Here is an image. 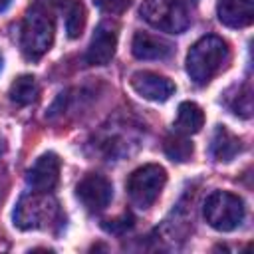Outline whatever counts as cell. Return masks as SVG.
I'll return each mask as SVG.
<instances>
[{"instance_id":"cell-8","label":"cell","mask_w":254,"mask_h":254,"mask_svg":"<svg viewBox=\"0 0 254 254\" xmlns=\"http://www.w3.org/2000/svg\"><path fill=\"white\" fill-rule=\"evenodd\" d=\"M75 196L79 198V202L89 212H99V210H103L111 202V198H113V187H111V183L103 175L89 173V175H85L77 183Z\"/></svg>"},{"instance_id":"cell-23","label":"cell","mask_w":254,"mask_h":254,"mask_svg":"<svg viewBox=\"0 0 254 254\" xmlns=\"http://www.w3.org/2000/svg\"><path fill=\"white\" fill-rule=\"evenodd\" d=\"M181 2H183V0H181Z\"/></svg>"},{"instance_id":"cell-17","label":"cell","mask_w":254,"mask_h":254,"mask_svg":"<svg viewBox=\"0 0 254 254\" xmlns=\"http://www.w3.org/2000/svg\"><path fill=\"white\" fill-rule=\"evenodd\" d=\"M163 149L167 153L169 159L177 161V163H185L192 157V143L187 139V135H181V133H175V135H169L165 137V143H163Z\"/></svg>"},{"instance_id":"cell-3","label":"cell","mask_w":254,"mask_h":254,"mask_svg":"<svg viewBox=\"0 0 254 254\" xmlns=\"http://www.w3.org/2000/svg\"><path fill=\"white\" fill-rule=\"evenodd\" d=\"M60 216L58 200L50 192L32 190L24 194L14 208V224L22 230H40L54 224Z\"/></svg>"},{"instance_id":"cell-6","label":"cell","mask_w":254,"mask_h":254,"mask_svg":"<svg viewBox=\"0 0 254 254\" xmlns=\"http://www.w3.org/2000/svg\"><path fill=\"white\" fill-rule=\"evenodd\" d=\"M167 183V171L161 165L149 163L135 169L127 179V194L139 208H149L161 194Z\"/></svg>"},{"instance_id":"cell-4","label":"cell","mask_w":254,"mask_h":254,"mask_svg":"<svg viewBox=\"0 0 254 254\" xmlns=\"http://www.w3.org/2000/svg\"><path fill=\"white\" fill-rule=\"evenodd\" d=\"M202 214H204V220L214 230L230 232L240 226V222L244 220L246 208L238 194H232L226 190H214L206 196Z\"/></svg>"},{"instance_id":"cell-1","label":"cell","mask_w":254,"mask_h":254,"mask_svg":"<svg viewBox=\"0 0 254 254\" xmlns=\"http://www.w3.org/2000/svg\"><path fill=\"white\" fill-rule=\"evenodd\" d=\"M230 62V48L218 36H204L192 44L187 56V73L198 85L208 83Z\"/></svg>"},{"instance_id":"cell-12","label":"cell","mask_w":254,"mask_h":254,"mask_svg":"<svg viewBox=\"0 0 254 254\" xmlns=\"http://www.w3.org/2000/svg\"><path fill=\"white\" fill-rule=\"evenodd\" d=\"M131 52L137 60H167L173 54V46L153 34L135 32L131 42Z\"/></svg>"},{"instance_id":"cell-20","label":"cell","mask_w":254,"mask_h":254,"mask_svg":"<svg viewBox=\"0 0 254 254\" xmlns=\"http://www.w3.org/2000/svg\"><path fill=\"white\" fill-rule=\"evenodd\" d=\"M131 220H133V218H131V216H129V214H127V216H125V218H123V222H121V224H123V226H125V228H129V226H131V224H133V222H131ZM115 222H119V220H115ZM115 222H113V224H103V226H105V228H107V230H111V232H117V228H115V226H117V224H115Z\"/></svg>"},{"instance_id":"cell-21","label":"cell","mask_w":254,"mask_h":254,"mask_svg":"<svg viewBox=\"0 0 254 254\" xmlns=\"http://www.w3.org/2000/svg\"><path fill=\"white\" fill-rule=\"evenodd\" d=\"M8 4H10V0H0V12H2V10H6V8H8Z\"/></svg>"},{"instance_id":"cell-14","label":"cell","mask_w":254,"mask_h":254,"mask_svg":"<svg viewBox=\"0 0 254 254\" xmlns=\"http://www.w3.org/2000/svg\"><path fill=\"white\" fill-rule=\"evenodd\" d=\"M204 125V113L202 109L192 103V101H183L179 105V111H177V119H175V133H181V135H194L202 129Z\"/></svg>"},{"instance_id":"cell-2","label":"cell","mask_w":254,"mask_h":254,"mask_svg":"<svg viewBox=\"0 0 254 254\" xmlns=\"http://www.w3.org/2000/svg\"><path fill=\"white\" fill-rule=\"evenodd\" d=\"M54 44V20L48 10L34 6L26 12L20 30V48L28 60H40Z\"/></svg>"},{"instance_id":"cell-7","label":"cell","mask_w":254,"mask_h":254,"mask_svg":"<svg viewBox=\"0 0 254 254\" xmlns=\"http://www.w3.org/2000/svg\"><path fill=\"white\" fill-rule=\"evenodd\" d=\"M117 36L119 26L113 20H103L93 32V38L89 42V48L85 52V62L89 65H107L117 50Z\"/></svg>"},{"instance_id":"cell-15","label":"cell","mask_w":254,"mask_h":254,"mask_svg":"<svg viewBox=\"0 0 254 254\" xmlns=\"http://www.w3.org/2000/svg\"><path fill=\"white\" fill-rule=\"evenodd\" d=\"M38 93H40V87H38L36 77L34 75H28V73L16 77L12 81V85H10V91H8L12 103H16L20 107L32 105L38 99Z\"/></svg>"},{"instance_id":"cell-9","label":"cell","mask_w":254,"mask_h":254,"mask_svg":"<svg viewBox=\"0 0 254 254\" xmlns=\"http://www.w3.org/2000/svg\"><path fill=\"white\" fill-rule=\"evenodd\" d=\"M135 93H139L143 99L163 103L175 93V83L155 71H135L129 79Z\"/></svg>"},{"instance_id":"cell-5","label":"cell","mask_w":254,"mask_h":254,"mask_svg":"<svg viewBox=\"0 0 254 254\" xmlns=\"http://www.w3.org/2000/svg\"><path fill=\"white\" fill-rule=\"evenodd\" d=\"M139 14L153 28L169 34H183L190 26V14L181 0H143Z\"/></svg>"},{"instance_id":"cell-22","label":"cell","mask_w":254,"mask_h":254,"mask_svg":"<svg viewBox=\"0 0 254 254\" xmlns=\"http://www.w3.org/2000/svg\"><path fill=\"white\" fill-rule=\"evenodd\" d=\"M0 65H2V60H0Z\"/></svg>"},{"instance_id":"cell-18","label":"cell","mask_w":254,"mask_h":254,"mask_svg":"<svg viewBox=\"0 0 254 254\" xmlns=\"http://www.w3.org/2000/svg\"><path fill=\"white\" fill-rule=\"evenodd\" d=\"M230 109L244 119H248L252 115V89L248 83L238 89V93L234 95V101L230 103Z\"/></svg>"},{"instance_id":"cell-10","label":"cell","mask_w":254,"mask_h":254,"mask_svg":"<svg viewBox=\"0 0 254 254\" xmlns=\"http://www.w3.org/2000/svg\"><path fill=\"white\" fill-rule=\"evenodd\" d=\"M58 181H60V157L56 153H44L26 173V183L40 192L54 190Z\"/></svg>"},{"instance_id":"cell-19","label":"cell","mask_w":254,"mask_h":254,"mask_svg":"<svg viewBox=\"0 0 254 254\" xmlns=\"http://www.w3.org/2000/svg\"><path fill=\"white\" fill-rule=\"evenodd\" d=\"M93 4L105 14H121L131 6V0H93Z\"/></svg>"},{"instance_id":"cell-11","label":"cell","mask_w":254,"mask_h":254,"mask_svg":"<svg viewBox=\"0 0 254 254\" xmlns=\"http://www.w3.org/2000/svg\"><path fill=\"white\" fill-rule=\"evenodd\" d=\"M216 14L228 28H246L254 22V0H218Z\"/></svg>"},{"instance_id":"cell-13","label":"cell","mask_w":254,"mask_h":254,"mask_svg":"<svg viewBox=\"0 0 254 254\" xmlns=\"http://www.w3.org/2000/svg\"><path fill=\"white\" fill-rule=\"evenodd\" d=\"M242 151V139L234 135L226 125H218L212 133L210 153L216 161H232Z\"/></svg>"},{"instance_id":"cell-16","label":"cell","mask_w":254,"mask_h":254,"mask_svg":"<svg viewBox=\"0 0 254 254\" xmlns=\"http://www.w3.org/2000/svg\"><path fill=\"white\" fill-rule=\"evenodd\" d=\"M85 22H87V12H85V6L81 4V0H69L67 6H65V32H67V38H71V40L79 38L83 34Z\"/></svg>"}]
</instances>
